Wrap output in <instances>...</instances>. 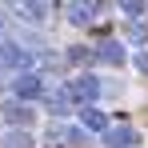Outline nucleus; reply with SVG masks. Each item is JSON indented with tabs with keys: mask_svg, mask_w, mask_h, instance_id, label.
<instances>
[{
	"mask_svg": "<svg viewBox=\"0 0 148 148\" xmlns=\"http://www.w3.org/2000/svg\"><path fill=\"white\" fill-rule=\"evenodd\" d=\"M104 144H108V148H136L140 136H136V128H128V124H108Z\"/></svg>",
	"mask_w": 148,
	"mask_h": 148,
	"instance_id": "obj_3",
	"label": "nucleus"
},
{
	"mask_svg": "<svg viewBox=\"0 0 148 148\" xmlns=\"http://www.w3.org/2000/svg\"><path fill=\"white\" fill-rule=\"evenodd\" d=\"M80 128H88V132H108V116L100 112V108H80Z\"/></svg>",
	"mask_w": 148,
	"mask_h": 148,
	"instance_id": "obj_7",
	"label": "nucleus"
},
{
	"mask_svg": "<svg viewBox=\"0 0 148 148\" xmlns=\"http://www.w3.org/2000/svg\"><path fill=\"white\" fill-rule=\"evenodd\" d=\"M4 120L12 124V128H24V132H28V124H32V108L20 104V100H4Z\"/></svg>",
	"mask_w": 148,
	"mask_h": 148,
	"instance_id": "obj_5",
	"label": "nucleus"
},
{
	"mask_svg": "<svg viewBox=\"0 0 148 148\" xmlns=\"http://www.w3.org/2000/svg\"><path fill=\"white\" fill-rule=\"evenodd\" d=\"M12 92H16L12 100H20V104H28V100L44 96V80H40L36 72H20L16 80H12Z\"/></svg>",
	"mask_w": 148,
	"mask_h": 148,
	"instance_id": "obj_2",
	"label": "nucleus"
},
{
	"mask_svg": "<svg viewBox=\"0 0 148 148\" xmlns=\"http://www.w3.org/2000/svg\"><path fill=\"white\" fill-rule=\"evenodd\" d=\"M0 144H4V148H32V136H28L24 128H8Z\"/></svg>",
	"mask_w": 148,
	"mask_h": 148,
	"instance_id": "obj_11",
	"label": "nucleus"
},
{
	"mask_svg": "<svg viewBox=\"0 0 148 148\" xmlns=\"http://www.w3.org/2000/svg\"><path fill=\"white\" fill-rule=\"evenodd\" d=\"M48 108H52V116H64V112H68V108H72V100H68V92H64V88H56V92H48Z\"/></svg>",
	"mask_w": 148,
	"mask_h": 148,
	"instance_id": "obj_10",
	"label": "nucleus"
},
{
	"mask_svg": "<svg viewBox=\"0 0 148 148\" xmlns=\"http://www.w3.org/2000/svg\"><path fill=\"white\" fill-rule=\"evenodd\" d=\"M136 68H140V72H148V52H140V56H136Z\"/></svg>",
	"mask_w": 148,
	"mask_h": 148,
	"instance_id": "obj_14",
	"label": "nucleus"
},
{
	"mask_svg": "<svg viewBox=\"0 0 148 148\" xmlns=\"http://www.w3.org/2000/svg\"><path fill=\"white\" fill-rule=\"evenodd\" d=\"M68 60H72V64H88V60H96V56L88 48H68Z\"/></svg>",
	"mask_w": 148,
	"mask_h": 148,
	"instance_id": "obj_13",
	"label": "nucleus"
},
{
	"mask_svg": "<svg viewBox=\"0 0 148 148\" xmlns=\"http://www.w3.org/2000/svg\"><path fill=\"white\" fill-rule=\"evenodd\" d=\"M28 64H32V56H28L20 44H8V40L0 44V72H8V68H28Z\"/></svg>",
	"mask_w": 148,
	"mask_h": 148,
	"instance_id": "obj_4",
	"label": "nucleus"
},
{
	"mask_svg": "<svg viewBox=\"0 0 148 148\" xmlns=\"http://www.w3.org/2000/svg\"><path fill=\"white\" fill-rule=\"evenodd\" d=\"M96 12H100V4H68V20L72 24H88Z\"/></svg>",
	"mask_w": 148,
	"mask_h": 148,
	"instance_id": "obj_8",
	"label": "nucleus"
},
{
	"mask_svg": "<svg viewBox=\"0 0 148 148\" xmlns=\"http://www.w3.org/2000/svg\"><path fill=\"white\" fill-rule=\"evenodd\" d=\"M92 56H96V60H104V64H124V56H128V52H124L120 40H100V48L92 52Z\"/></svg>",
	"mask_w": 148,
	"mask_h": 148,
	"instance_id": "obj_6",
	"label": "nucleus"
},
{
	"mask_svg": "<svg viewBox=\"0 0 148 148\" xmlns=\"http://www.w3.org/2000/svg\"><path fill=\"white\" fill-rule=\"evenodd\" d=\"M0 44H4V40H0Z\"/></svg>",
	"mask_w": 148,
	"mask_h": 148,
	"instance_id": "obj_15",
	"label": "nucleus"
},
{
	"mask_svg": "<svg viewBox=\"0 0 148 148\" xmlns=\"http://www.w3.org/2000/svg\"><path fill=\"white\" fill-rule=\"evenodd\" d=\"M120 12L128 16V20H140V16H144V4H140V0H124V4H120Z\"/></svg>",
	"mask_w": 148,
	"mask_h": 148,
	"instance_id": "obj_12",
	"label": "nucleus"
},
{
	"mask_svg": "<svg viewBox=\"0 0 148 148\" xmlns=\"http://www.w3.org/2000/svg\"><path fill=\"white\" fill-rule=\"evenodd\" d=\"M64 92H68V100H72V104H84V108H92V100L100 96V80L96 76H76L72 84H64Z\"/></svg>",
	"mask_w": 148,
	"mask_h": 148,
	"instance_id": "obj_1",
	"label": "nucleus"
},
{
	"mask_svg": "<svg viewBox=\"0 0 148 148\" xmlns=\"http://www.w3.org/2000/svg\"><path fill=\"white\" fill-rule=\"evenodd\" d=\"M16 12H20V20H28V24H40V20L48 16L52 8H48V4H20Z\"/></svg>",
	"mask_w": 148,
	"mask_h": 148,
	"instance_id": "obj_9",
	"label": "nucleus"
}]
</instances>
